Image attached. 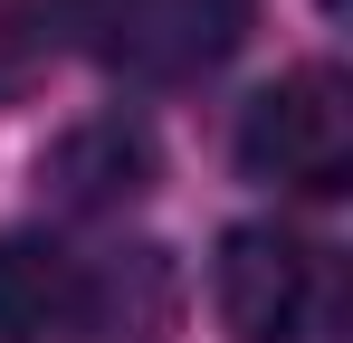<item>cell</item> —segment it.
Instances as JSON below:
<instances>
[{"label":"cell","instance_id":"ba28073f","mask_svg":"<svg viewBox=\"0 0 353 343\" xmlns=\"http://www.w3.org/2000/svg\"><path fill=\"white\" fill-rule=\"evenodd\" d=\"M325 10H344V0H325Z\"/></svg>","mask_w":353,"mask_h":343},{"label":"cell","instance_id":"7a4b0ae2","mask_svg":"<svg viewBox=\"0 0 353 343\" xmlns=\"http://www.w3.org/2000/svg\"><path fill=\"white\" fill-rule=\"evenodd\" d=\"M239 172L248 181H277V191H344L353 172V96L334 67H287L258 105L239 114Z\"/></svg>","mask_w":353,"mask_h":343},{"label":"cell","instance_id":"8992f818","mask_svg":"<svg viewBox=\"0 0 353 343\" xmlns=\"http://www.w3.org/2000/svg\"><path fill=\"white\" fill-rule=\"evenodd\" d=\"M77 258L48 238H0V343H67Z\"/></svg>","mask_w":353,"mask_h":343},{"label":"cell","instance_id":"52a82bcc","mask_svg":"<svg viewBox=\"0 0 353 343\" xmlns=\"http://www.w3.org/2000/svg\"><path fill=\"white\" fill-rule=\"evenodd\" d=\"M48 48H58L48 10L39 0H0V96H29L39 67H48Z\"/></svg>","mask_w":353,"mask_h":343},{"label":"cell","instance_id":"3957f363","mask_svg":"<svg viewBox=\"0 0 353 343\" xmlns=\"http://www.w3.org/2000/svg\"><path fill=\"white\" fill-rule=\"evenodd\" d=\"M210 295H220L230 343H315L325 334V258L277 220H248L220 238Z\"/></svg>","mask_w":353,"mask_h":343},{"label":"cell","instance_id":"277c9868","mask_svg":"<svg viewBox=\"0 0 353 343\" xmlns=\"http://www.w3.org/2000/svg\"><path fill=\"white\" fill-rule=\"evenodd\" d=\"M181 315V277L163 248H115L96 267H77V305H67V343H163Z\"/></svg>","mask_w":353,"mask_h":343},{"label":"cell","instance_id":"5b68a950","mask_svg":"<svg viewBox=\"0 0 353 343\" xmlns=\"http://www.w3.org/2000/svg\"><path fill=\"white\" fill-rule=\"evenodd\" d=\"M39 191H48L58 210H124V200L153 191V134L124 124V114L77 124V134H58V143L39 153Z\"/></svg>","mask_w":353,"mask_h":343},{"label":"cell","instance_id":"6da1fadb","mask_svg":"<svg viewBox=\"0 0 353 343\" xmlns=\"http://www.w3.org/2000/svg\"><path fill=\"white\" fill-rule=\"evenodd\" d=\"M58 29L134 86H181L210 76L248 39V0H58Z\"/></svg>","mask_w":353,"mask_h":343}]
</instances>
